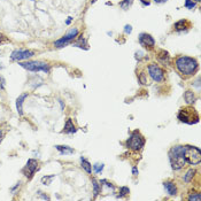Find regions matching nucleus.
Returning a JSON list of instances; mask_svg holds the SVG:
<instances>
[{
	"label": "nucleus",
	"instance_id": "f257e3e1",
	"mask_svg": "<svg viewBox=\"0 0 201 201\" xmlns=\"http://www.w3.org/2000/svg\"><path fill=\"white\" fill-rule=\"evenodd\" d=\"M175 66L177 70L184 75V76H192L194 75L198 69H199V63L194 58L186 56V55H180L175 60Z\"/></svg>",
	"mask_w": 201,
	"mask_h": 201
},
{
	"label": "nucleus",
	"instance_id": "f03ea898",
	"mask_svg": "<svg viewBox=\"0 0 201 201\" xmlns=\"http://www.w3.org/2000/svg\"><path fill=\"white\" fill-rule=\"evenodd\" d=\"M184 149H185V146L177 145V146L171 147V149L169 151L168 155H169L171 168L174 170H180L186 164V161L184 158Z\"/></svg>",
	"mask_w": 201,
	"mask_h": 201
},
{
	"label": "nucleus",
	"instance_id": "7ed1b4c3",
	"mask_svg": "<svg viewBox=\"0 0 201 201\" xmlns=\"http://www.w3.org/2000/svg\"><path fill=\"white\" fill-rule=\"evenodd\" d=\"M177 117L180 122H184V123L191 124V125L199 122V115H198L197 110L191 106L180 108L178 114H177Z\"/></svg>",
	"mask_w": 201,
	"mask_h": 201
},
{
	"label": "nucleus",
	"instance_id": "20e7f679",
	"mask_svg": "<svg viewBox=\"0 0 201 201\" xmlns=\"http://www.w3.org/2000/svg\"><path fill=\"white\" fill-rule=\"evenodd\" d=\"M184 158L188 164L197 165L201 162V151L195 146H185L184 149Z\"/></svg>",
	"mask_w": 201,
	"mask_h": 201
},
{
	"label": "nucleus",
	"instance_id": "39448f33",
	"mask_svg": "<svg viewBox=\"0 0 201 201\" xmlns=\"http://www.w3.org/2000/svg\"><path fill=\"white\" fill-rule=\"evenodd\" d=\"M145 145V138L138 130H134L131 132L130 138L126 140V147L134 151H140Z\"/></svg>",
	"mask_w": 201,
	"mask_h": 201
},
{
	"label": "nucleus",
	"instance_id": "423d86ee",
	"mask_svg": "<svg viewBox=\"0 0 201 201\" xmlns=\"http://www.w3.org/2000/svg\"><path fill=\"white\" fill-rule=\"evenodd\" d=\"M20 66L24 69H27L29 71H33V72H37V71H44V72H50V69L51 66L46 62H43V61H28V62H21L18 63Z\"/></svg>",
	"mask_w": 201,
	"mask_h": 201
},
{
	"label": "nucleus",
	"instance_id": "0eeeda50",
	"mask_svg": "<svg viewBox=\"0 0 201 201\" xmlns=\"http://www.w3.org/2000/svg\"><path fill=\"white\" fill-rule=\"evenodd\" d=\"M147 70L149 76H151V78L153 80H155V82H162V80H164L165 72H164V70L159 65L151 63V65H148Z\"/></svg>",
	"mask_w": 201,
	"mask_h": 201
},
{
	"label": "nucleus",
	"instance_id": "6e6552de",
	"mask_svg": "<svg viewBox=\"0 0 201 201\" xmlns=\"http://www.w3.org/2000/svg\"><path fill=\"white\" fill-rule=\"evenodd\" d=\"M77 36H78V30H77V29H71L66 36H63L62 38L56 40V41L54 43V46H55V47H63L65 45L71 43L75 38H77Z\"/></svg>",
	"mask_w": 201,
	"mask_h": 201
},
{
	"label": "nucleus",
	"instance_id": "1a4fd4ad",
	"mask_svg": "<svg viewBox=\"0 0 201 201\" xmlns=\"http://www.w3.org/2000/svg\"><path fill=\"white\" fill-rule=\"evenodd\" d=\"M38 165H39V163H38V161L37 160H35V159H29L27 162V164H26V167H24L23 170H22V173L24 174V176H26L27 178H32L33 175H35V173L38 170Z\"/></svg>",
	"mask_w": 201,
	"mask_h": 201
},
{
	"label": "nucleus",
	"instance_id": "9d476101",
	"mask_svg": "<svg viewBox=\"0 0 201 201\" xmlns=\"http://www.w3.org/2000/svg\"><path fill=\"white\" fill-rule=\"evenodd\" d=\"M35 52L29 51V50H15L11 54V60L12 61H21V60H26L31 56H33Z\"/></svg>",
	"mask_w": 201,
	"mask_h": 201
},
{
	"label": "nucleus",
	"instance_id": "9b49d317",
	"mask_svg": "<svg viewBox=\"0 0 201 201\" xmlns=\"http://www.w3.org/2000/svg\"><path fill=\"white\" fill-rule=\"evenodd\" d=\"M138 39H139L140 45L144 46L145 48H153L155 46V40L149 33H140Z\"/></svg>",
	"mask_w": 201,
	"mask_h": 201
},
{
	"label": "nucleus",
	"instance_id": "f8f14e48",
	"mask_svg": "<svg viewBox=\"0 0 201 201\" xmlns=\"http://www.w3.org/2000/svg\"><path fill=\"white\" fill-rule=\"evenodd\" d=\"M191 22L188 21V20H180L178 22H176L174 24V29L178 32H182V31H186L191 28Z\"/></svg>",
	"mask_w": 201,
	"mask_h": 201
},
{
	"label": "nucleus",
	"instance_id": "ddd939ff",
	"mask_svg": "<svg viewBox=\"0 0 201 201\" xmlns=\"http://www.w3.org/2000/svg\"><path fill=\"white\" fill-rule=\"evenodd\" d=\"M163 186H164L167 193H168L169 195H176V194H177V186H176V184H175L174 182L167 180V182L163 183Z\"/></svg>",
	"mask_w": 201,
	"mask_h": 201
},
{
	"label": "nucleus",
	"instance_id": "4468645a",
	"mask_svg": "<svg viewBox=\"0 0 201 201\" xmlns=\"http://www.w3.org/2000/svg\"><path fill=\"white\" fill-rule=\"evenodd\" d=\"M28 97V93H22L17 99H16V109L20 116L23 115V101L26 100V98Z\"/></svg>",
	"mask_w": 201,
	"mask_h": 201
},
{
	"label": "nucleus",
	"instance_id": "2eb2a0df",
	"mask_svg": "<svg viewBox=\"0 0 201 201\" xmlns=\"http://www.w3.org/2000/svg\"><path fill=\"white\" fill-rule=\"evenodd\" d=\"M158 59H159V61H160L161 63L164 65V66L169 65V62H170V55H169V53L167 51H160L159 54H158Z\"/></svg>",
	"mask_w": 201,
	"mask_h": 201
},
{
	"label": "nucleus",
	"instance_id": "dca6fc26",
	"mask_svg": "<svg viewBox=\"0 0 201 201\" xmlns=\"http://www.w3.org/2000/svg\"><path fill=\"white\" fill-rule=\"evenodd\" d=\"M184 99H185L188 105H193L195 102V100H197V97H195L193 91L188 90V91H185V93H184Z\"/></svg>",
	"mask_w": 201,
	"mask_h": 201
},
{
	"label": "nucleus",
	"instance_id": "f3484780",
	"mask_svg": "<svg viewBox=\"0 0 201 201\" xmlns=\"http://www.w3.org/2000/svg\"><path fill=\"white\" fill-rule=\"evenodd\" d=\"M55 148L60 152L61 155H68V154H72L75 151L74 148L69 147V146H66V145H56Z\"/></svg>",
	"mask_w": 201,
	"mask_h": 201
},
{
	"label": "nucleus",
	"instance_id": "a211bd4d",
	"mask_svg": "<svg viewBox=\"0 0 201 201\" xmlns=\"http://www.w3.org/2000/svg\"><path fill=\"white\" fill-rule=\"evenodd\" d=\"M65 132H66V134H72L76 132V126L74 125L71 119H68V120L66 121V124H65Z\"/></svg>",
	"mask_w": 201,
	"mask_h": 201
},
{
	"label": "nucleus",
	"instance_id": "6ab92c4d",
	"mask_svg": "<svg viewBox=\"0 0 201 201\" xmlns=\"http://www.w3.org/2000/svg\"><path fill=\"white\" fill-rule=\"evenodd\" d=\"M74 46L80 47V48H84V50H89V45H87L85 38H83V35H80V37H78V40L74 43Z\"/></svg>",
	"mask_w": 201,
	"mask_h": 201
},
{
	"label": "nucleus",
	"instance_id": "aec40b11",
	"mask_svg": "<svg viewBox=\"0 0 201 201\" xmlns=\"http://www.w3.org/2000/svg\"><path fill=\"white\" fill-rule=\"evenodd\" d=\"M80 164H82V168L87 173V174H91L92 173V165L89 161L84 158H80Z\"/></svg>",
	"mask_w": 201,
	"mask_h": 201
},
{
	"label": "nucleus",
	"instance_id": "412c9836",
	"mask_svg": "<svg viewBox=\"0 0 201 201\" xmlns=\"http://www.w3.org/2000/svg\"><path fill=\"white\" fill-rule=\"evenodd\" d=\"M92 186H93V193H94V198H97L101 191V185L100 183L95 179V178H92Z\"/></svg>",
	"mask_w": 201,
	"mask_h": 201
},
{
	"label": "nucleus",
	"instance_id": "4be33fe9",
	"mask_svg": "<svg viewBox=\"0 0 201 201\" xmlns=\"http://www.w3.org/2000/svg\"><path fill=\"white\" fill-rule=\"evenodd\" d=\"M195 174H197V170H195V169H190L188 173H186V175L184 176V182H185V183H190Z\"/></svg>",
	"mask_w": 201,
	"mask_h": 201
},
{
	"label": "nucleus",
	"instance_id": "5701e85b",
	"mask_svg": "<svg viewBox=\"0 0 201 201\" xmlns=\"http://www.w3.org/2000/svg\"><path fill=\"white\" fill-rule=\"evenodd\" d=\"M132 2H134V0H123V1L120 2V7L122 9H124V11H128L131 7Z\"/></svg>",
	"mask_w": 201,
	"mask_h": 201
},
{
	"label": "nucleus",
	"instance_id": "b1692460",
	"mask_svg": "<svg viewBox=\"0 0 201 201\" xmlns=\"http://www.w3.org/2000/svg\"><path fill=\"white\" fill-rule=\"evenodd\" d=\"M188 200V201H201L200 192H193V193H190Z\"/></svg>",
	"mask_w": 201,
	"mask_h": 201
},
{
	"label": "nucleus",
	"instance_id": "393cba45",
	"mask_svg": "<svg viewBox=\"0 0 201 201\" xmlns=\"http://www.w3.org/2000/svg\"><path fill=\"white\" fill-rule=\"evenodd\" d=\"M54 177H55V175L45 176V177H43V178H41V183H43L44 185H50V184L52 183V180L54 179Z\"/></svg>",
	"mask_w": 201,
	"mask_h": 201
},
{
	"label": "nucleus",
	"instance_id": "a878e982",
	"mask_svg": "<svg viewBox=\"0 0 201 201\" xmlns=\"http://www.w3.org/2000/svg\"><path fill=\"white\" fill-rule=\"evenodd\" d=\"M130 193V188H126V186H123V188H121L120 190V195L117 197V198H122V197H125V195H128Z\"/></svg>",
	"mask_w": 201,
	"mask_h": 201
},
{
	"label": "nucleus",
	"instance_id": "bb28decb",
	"mask_svg": "<svg viewBox=\"0 0 201 201\" xmlns=\"http://www.w3.org/2000/svg\"><path fill=\"white\" fill-rule=\"evenodd\" d=\"M138 80H139V82L141 83V84H147V77H146V74L145 72H140V74H138Z\"/></svg>",
	"mask_w": 201,
	"mask_h": 201
},
{
	"label": "nucleus",
	"instance_id": "cd10ccee",
	"mask_svg": "<svg viewBox=\"0 0 201 201\" xmlns=\"http://www.w3.org/2000/svg\"><path fill=\"white\" fill-rule=\"evenodd\" d=\"M93 169H94V173L95 174H99V173H101L102 171V169H104V164L102 163H95L93 165Z\"/></svg>",
	"mask_w": 201,
	"mask_h": 201
},
{
	"label": "nucleus",
	"instance_id": "c85d7f7f",
	"mask_svg": "<svg viewBox=\"0 0 201 201\" xmlns=\"http://www.w3.org/2000/svg\"><path fill=\"white\" fill-rule=\"evenodd\" d=\"M185 7L188 9H193L195 7V2L193 0H185Z\"/></svg>",
	"mask_w": 201,
	"mask_h": 201
},
{
	"label": "nucleus",
	"instance_id": "c756f323",
	"mask_svg": "<svg viewBox=\"0 0 201 201\" xmlns=\"http://www.w3.org/2000/svg\"><path fill=\"white\" fill-rule=\"evenodd\" d=\"M124 31H125V33H131V31H132V27H131V26H129V24H126V26L124 27Z\"/></svg>",
	"mask_w": 201,
	"mask_h": 201
},
{
	"label": "nucleus",
	"instance_id": "7c9ffc66",
	"mask_svg": "<svg viewBox=\"0 0 201 201\" xmlns=\"http://www.w3.org/2000/svg\"><path fill=\"white\" fill-rule=\"evenodd\" d=\"M4 87H5V80L2 76H0V89L4 90Z\"/></svg>",
	"mask_w": 201,
	"mask_h": 201
},
{
	"label": "nucleus",
	"instance_id": "2f4dec72",
	"mask_svg": "<svg viewBox=\"0 0 201 201\" xmlns=\"http://www.w3.org/2000/svg\"><path fill=\"white\" fill-rule=\"evenodd\" d=\"M132 174H134V176H138V174H139V171H138L137 167H134V168H132Z\"/></svg>",
	"mask_w": 201,
	"mask_h": 201
},
{
	"label": "nucleus",
	"instance_id": "473e14b6",
	"mask_svg": "<svg viewBox=\"0 0 201 201\" xmlns=\"http://www.w3.org/2000/svg\"><path fill=\"white\" fill-rule=\"evenodd\" d=\"M140 1L144 6H149V1H147V0H140Z\"/></svg>",
	"mask_w": 201,
	"mask_h": 201
},
{
	"label": "nucleus",
	"instance_id": "72a5a7b5",
	"mask_svg": "<svg viewBox=\"0 0 201 201\" xmlns=\"http://www.w3.org/2000/svg\"><path fill=\"white\" fill-rule=\"evenodd\" d=\"M39 194L43 197V199H45V200H50V197H47V195H44L43 194V192H39Z\"/></svg>",
	"mask_w": 201,
	"mask_h": 201
},
{
	"label": "nucleus",
	"instance_id": "f704fd0d",
	"mask_svg": "<svg viewBox=\"0 0 201 201\" xmlns=\"http://www.w3.org/2000/svg\"><path fill=\"white\" fill-rule=\"evenodd\" d=\"M156 4H163V2H165L167 0H154Z\"/></svg>",
	"mask_w": 201,
	"mask_h": 201
},
{
	"label": "nucleus",
	"instance_id": "c9c22d12",
	"mask_svg": "<svg viewBox=\"0 0 201 201\" xmlns=\"http://www.w3.org/2000/svg\"><path fill=\"white\" fill-rule=\"evenodd\" d=\"M72 21V17H68L67 22H66V24H70V22Z\"/></svg>",
	"mask_w": 201,
	"mask_h": 201
},
{
	"label": "nucleus",
	"instance_id": "e433bc0d",
	"mask_svg": "<svg viewBox=\"0 0 201 201\" xmlns=\"http://www.w3.org/2000/svg\"><path fill=\"white\" fill-rule=\"evenodd\" d=\"M60 105H61V109H63V102L60 100Z\"/></svg>",
	"mask_w": 201,
	"mask_h": 201
},
{
	"label": "nucleus",
	"instance_id": "4c0bfd02",
	"mask_svg": "<svg viewBox=\"0 0 201 201\" xmlns=\"http://www.w3.org/2000/svg\"><path fill=\"white\" fill-rule=\"evenodd\" d=\"M1 139H2V132H1V130H0V143H1Z\"/></svg>",
	"mask_w": 201,
	"mask_h": 201
},
{
	"label": "nucleus",
	"instance_id": "58836bf2",
	"mask_svg": "<svg viewBox=\"0 0 201 201\" xmlns=\"http://www.w3.org/2000/svg\"><path fill=\"white\" fill-rule=\"evenodd\" d=\"M91 2H92V4H93V2H95V0H91Z\"/></svg>",
	"mask_w": 201,
	"mask_h": 201
},
{
	"label": "nucleus",
	"instance_id": "ea45409f",
	"mask_svg": "<svg viewBox=\"0 0 201 201\" xmlns=\"http://www.w3.org/2000/svg\"><path fill=\"white\" fill-rule=\"evenodd\" d=\"M195 1H197V2H200L201 0H195Z\"/></svg>",
	"mask_w": 201,
	"mask_h": 201
}]
</instances>
